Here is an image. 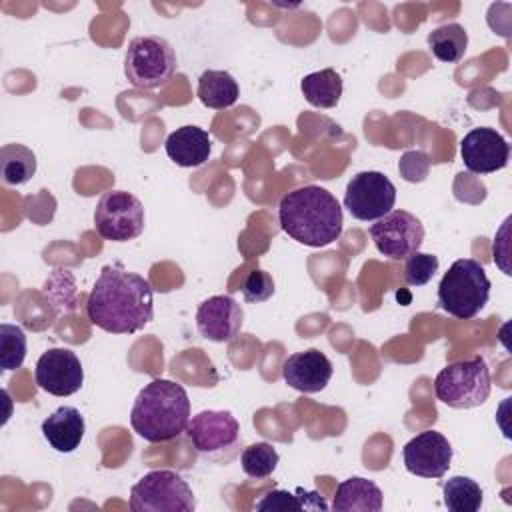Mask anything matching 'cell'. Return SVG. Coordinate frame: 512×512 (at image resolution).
<instances>
[{"label":"cell","mask_w":512,"mask_h":512,"mask_svg":"<svg viewBox=\"0 0 512 512\" xmlns=\"http://www.w3.org/2000/svg\"><path fill=\"white\" fill-rule=\"evenodd\" d=\"M256 510H328L326 500L318 492H308L304 488H296L294 492L288 490H270L264 498L256 504Z\"/></svg>","instance_id":"cb8c5ba5"},{"label":"cell","mask_w":512,"mask_h":512,"mask_svg":"<svg viewBox=\"0 0 512 512\" xmlns=\"http://www.w3.org/2000/svg\"><path fill=\"white\" fill-rule=\"evenodd\" d=\"M86 314L104 332L134 334L154 318L150 282L122 264H108L90 290Z\"/></svg>","instance_id":"6da1fadb"},{"label":"cell","mask_w":512,"mask_h":512,"mask_svg":"<svg viewBox=\"0 0 512 512\" xmlns=\"http://www.w3.org/2000/svg\"><path fill=\"white\" fill-rule=\"evenodd\" d=\"M242 296L246 302H266L274 294V280L264 270H252L242 282Z\"/></svg>","instance_id":"f1b7e54d"},{"label":"cell","mask_w":512,"mask_h":512,"mask_svg":"<svg viewBox=\"0 0 512 512\" xmlns=\"http://www.w3.org/2000/svg\"><path fill=\"white\" fill-rule=\"evenodd\" d=\"M404 468L420 478H442L452 462L448 438L436 430L416 434L402 450Z\"/></svg>","instance_id":"7c38bea8"},{"label":"cell","mask_w":512,"mask_h":512,"mask_svg":"<svg viewBox=\"0 0 512 512\" xmlns=\"http://www.w3.org/2000/svg\"><path fill=\"white\" fill-rule=\"evenodd\" d=\"M300 90L308 104L316 108H334L342 96V78L334 68H324L306 74L300 82Z\"/></svg>","instance_id":"44dd1931"},{"label":"cell","mask_w":512,"mask_h":512,"mask_svg":"<svg viewBox=\"0 0 512 512\" xmlns=\"http://www.w3.org/2000/svg\"><path fill=\"white\" fill-rule=\"evenodd\" d=\"M86 432V422L80 410L72 406H60L42 422L44 440L62 454L74 452Z\"/></svg>","instance_id":"ac0fdd59"},{"label":"cell","mask_w":512,"mask_h":512,"mask_svg":"<svg viewBox=\"0 0 512 512\" xmlns=\"http://www.w3.org/2000/svg\"><path fill=\"white\" fill-rule=\"evenodd\" d=\"M164 150L174 164L182 168H196L210 158L212 140L206 130L188 124L168 134L164 142Z\"/></svg>","instance_id":"e0dca14e"},{"label":"cell","mask_w":512,"mask_h":512,"mask_svg":"<svg viewBox=\"0 0 512 512\" xmlns=\"http://www.w3.org/2000/svg\"><path fill=\"white\" fill-rule=\"evenodd\" d=\"M280 228L296 242L322 248L340 238L344 216L338 200L322 186H300L280 198Z\"/></svg>","instance_id":"7a4b0ae2"},{"label":"cell","mask_w":512,"mask_h":512,"mask_svg":"<svg viewBox=\"0 0 512 512\" xmlns=\"http://www.w3.org/2000/svg\"><path fill=\"white\" fill-rule=\"evenodd\" d=\"M192 446L202 454H216L236 444L240 424L228 410H202L186 426Z\"/></svg>","instance_id":"5bb4252c"},{"label":"cell","mask_w":512,"mask_h":512,"mask_svg":"<svg viewBox=\"0 0 512 512\" xmlns=\"http://www.w3.org/2000/svg\"><path fill=\"white\" fill-rule=\"evenodd\" d=\"M490 298V280L484 266L474 258L450 264L438 284V306L458 320L474 318Z\"/></svg>","instance_id":"277c9868"},{"label":"cell","mask_w":512,"mask_h":512,"mask_svg":"<svg viewBox=\"0 0 512 512\" xmlns=\"http://www.w3.org/2000/svg\"><path fill=\"white\" fill-rule=\"evenodd\" d=\"M0 174L8 186L26 184L36 174V154L24 144H4L0 148Z\"/></svg>","instance_id":"7402d4cb"},{"label":"cell","mask_w":512,"mask_h":512,"mask_svg":"<svg viewBox=\"0 0 512 512\" xmlns=\"http://www.w3.org/2000/svg\"><path fill=\"white\" fill-rule=\"evenodd\" d=\"M382 490L368 478L352 476L336 486L332 510L338 512H378L382 510Z\"/></svg>","instance_id":"d6986e66"},{"label":"cell","mask_w":512,"mask_h":512,"mask_svg":"<svg viewBox=\"0 0 512 512\" xmlns=\"http://www.w3.org/2000/svg\"><path fill=\"white\" fill-rule=\"evenodd\" d=\"M460 158L474 174L502 170L510 158V144L494 128H474L460 140Z\"/></svg>","instance_id":"4fadbf2b"},{"label":"cell","mask_w":512,"mask_h":512,"mask_svg":"<svg viewBox=\"0 0 512 512\" xmlns=\"http://www.w3.org/2000/svg\"><path fill=\"white\" fill-rule=\"evenodd\" d=\"M176 72V52L162 36H138L130 40L124 56V74L134 88L154 90Z\"/></svg>","instance_id":"8992f818"},{"label":"cell","mask_w":512,"mask_h":512,"mask_svg":"<svg viewBox=\"0 0 512 512\" xmlns=\"http://www.w3.org/2000/svg\"><path fill=\"white\" fill-rule=\"evenodd\" d=\"M26 358V334L16 324H0V366L2 370H16Z\"/></svg>","instance_id":"4316f807"},{"label":"cell","mask_w":512,"mask_h":512,"mask_svg":"<svg viewBox=\"0 0 512 512\" xmlns=\"http://www.w3.org/2000/svg\"><path fill=\"white\" fill-rule=\"evenodd\" d=\"M200 102L214 110H224L236 104L240 90L234 76L226 70H206L198 78L196 90Z\"/></svg>","instance_id":"ffe728a7"},{"label":"cell","mask_w":512,"mask_h":512,"mask_svg":"<svg viewBox=\"0 0 512 512\" xmlns=\"http://www.w3.org/2000/svg\"><path fill=\"white\" fill-rule=\"evenodd\" d=\"M194 508L192 488L172 470H152L130 488L132 512H192Z\"/></svg>","instance_id":"52a82bcc"},{"label":"cell","mask_w":512,"mask_h":512,"mask_svg":"<svg viewBox=\"0 0 512 512\" xmlns=\"http://www.w3.org/2000/svg\"><path fill=\"white\" fill-rule=\"evenodd\" d=\"M190 422V400L182 384L156 378L146 384L130 410V426L146 442L178 438Z\"/></svg>","instance_id":"3957f363"},{"label":"cell","mask_w":512,"mask_h":512,"mask_svg":"<svg viewBox=\"0 0 512 512\" xmlns=\"http://www.w3.org/2000/svg\"><path fill=\"white\" fill-rule=\"evenodd\" d=\"M376 250L390 260H406L424 242L422 222L406 210H390L368 230Z\"/></svg>","instance_id":"30bf717a"},{"label":"cell","mask_w":512,"mask_h":512,"mask_svg":"<svg viewBox=\"0 0 512 512\" xmlns=\"http://www.w3.org/2000/svg\"><path fill=\"white\" fill-rule=\"evenodd\" d=\"M396 204V186L376 170H364L350 178L344 192V208L356 220H378Z\"/></svg>","instance_id":"9c48e42d"},{"label":"cell","mask_w":512,"mask_h":512,"mask_svg":"<svg viewBox=\"0 0 512 512\" xmlns=\"http://www.w3.org/2000/svg\"><path fill=\"white\" fill-rule=\"evenodd\" d=\"M94 226L104 240H134L144 230V206L126 190L106 192L94 210Z\"/></svg>","instance_id":"ba28073f"},{"label":"cell","mask_w":512,"mask_h":512,"mask_svg":"<svg viewBox=\"0 0 512 512\" xmlns=\"http://www.w3.org/2000/svg\"><path fill=\"white\" fill-rule=\"evenodd\" d=\"M332 362L318 348L290 354L282 364L284 382L304 394H316L326 388L332 378Z\"/></svg>","instance_id":"2e32d148"},{"label":"cell","mask_w":512,"mask_h":512,"mask_svg":"<svg viewBox=\"0 0 512 512\" xmlns=\"http://www.w3.org/2000/svg\"><path fill=\"white\" fill-rule=\"evenodd\" d=\"M444 506L452 512H476L482 506V488L468 476H452L442 486Z\"/></svg>","instance_id":"d4e9b609"},{"label":"cell","mask_w":512,"mask_h":512,"mask_svg":"<svg viewBox=\"0 0 512 512\" xmlns=\"http://www.w3.org/2000/svg\"><path fill=\"white\" fill-rule=\"evenodd\" d=\"M278 460H280V456H278L276 448L268 442L250 444L240 454V464H242L244 474L250 478H256V480L268 478L276 470Z\"/></svg>","instance_id":"484cf974"},{"label":"cell","mask_w":512,"mask_h":512,"mask_svg":"<svg viewBox=\"0 0 512 512\" xmlns=\"http://www.w3.org/2000/svg\"><path fill=\"white\" fill-rule=\"evenodd\" d=\"M428 46L434 58H438L440 62H460L468 48V34L464 26L456 22L444 24L428 34Z\"/></svg>","instance_id":"603a6c76"},{"label":"cell","mask_w":512,"mask_h":512,"mask_svg":"<svg viewBox=\"0 0 512 512\" xmlns=\"http://www.w3.org/2000/svg\"><path fill=\"white\" fill-rule=\"evenodd\" d=\"M438 266L440 262L434 254L414 252L412 256L406 258L404 280L408 286H424L434 278V274L438 272Z\"/></svg>","instance_id":"83f0119b"},{"label":"cell","mask_w":512,"mask_h":512,"mask_svg":"<svg viewBox=\"0 0 512 512\" xmlns=\"http://www.w3.org/2000/svg\"><path fill=\"white\" fill-rule=\"evenodd\" d=\"M36 384L52 396H70L82 388L84 368L70 348H50L36 362Z\"/></svg>","instance_id":"8fae6325"},{"label":"cell","mask_w":512,"mask_h":512,"mask_svg":"<svg viewBox=\"0 0 512 512\" xmlns=\"http://www.w3.org/2000/svg\"><path fill=\"white\" fill-rule=\"evenodd\" d=\"M244 310L226 294L206 298L196 310V328L210 342H230L242 328Z\"/></svg>","instance_id":"9a60e30c"},{"label":"cell","mask_w":512,"mask_h":512,"mask_svg":"<svg viewBox=\"0 0 512 512\" xmlns=\"http://www.w3.org/2000/svg\"><path fill=\"white\" fill-rule=\"evenodd\" d=\"M490 372L480 356L444 366L434 378L436 398L456 410L476 408L490 396Z\"/></svg>","instance_id":"5b68a950"}]
</instances>
